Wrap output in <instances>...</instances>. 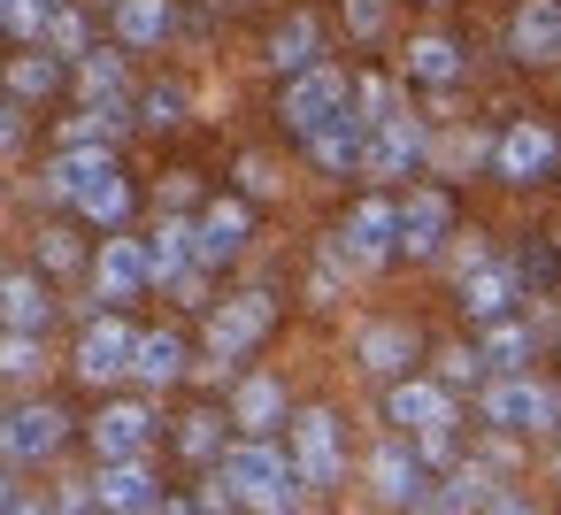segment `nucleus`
Instances as JSON below:
<instances>
[{
	"label": "nucleus",
	"mask_w": 561,
	"mask_h": 515,
	"mask_svg": "<svg viewBox=\"0 0 561 515\" xmlns=\"http://www.w3.org/2000/svg\"><path fill=\"white\" fill-rule=\"evenodd\" d=\"M47 323H55V293H47V277H39V270H9V277H0V331L39 339Z\"/></svg>",
	"instance_id": "aec40b11"
},
{
	"label": "nucleus",
	"mask_w": 561,
	"mask_h": 515,
	"mask_svg": "<svg viewBox=\"0 0 561 515\" xmlns=\"http://www.w3.org/2000/svg\"><path fill=\"white\" fill-rule=\"evenodd\" d=\"M139 293H154V254H147V239H101V254H93V300H108V308H124V300H139Z\"/></svg>",
	"instance_id": "9d476101"
},
{
	"label": "nucleus",
	"mask_w": 561,
	"mask_h": 515,
	"mask_svg": "<svg viewBox=\"0 0 561 515\" xmlns=\"http://www.w3.org/2000/svg\"><path fill=\"white\" fill-rule=\"evenodd\" d=\"M147 446H154V408L147 400H108L93 415V454L101 461H147Z\"/></svg>",
	"instance_id": "4468645a"
},
{
	"label": "nucleus",
	"mask_w": 561,
	"mask_h": 515,
	"mask_svg": "<svg viewBox=\"0 0 561 515\" xmlns=\"http://www.w3.org/2000/svg\"><path fill=\"white\" fill-rule=\"evenodd\" d=\"M270 62H277L285 78L316 70V62H323V24H316V16H285V24L270 32Z\"/></svg>",
	"instance_id": "7c9ffc66"
},
{
	"label": "nucleus",
	"mask_w": 561,
	"mask_h": 515,
	"mask_svg": "<svg viewBox=\"0 0 561 515\" xmlns=\"http://www.w3.org/2000/svg\"><path fill=\"white\" fill-rule=\"evenodd\" d=\"M239 185H247V193H270L277 178H270V162H262V154H247V162H239Z\"/></svg>",
	"instance_id": "603ef678"
},
{
	"label": "nucleus",
	"mask_w": 561,
	"mask_h": 515,
	"mask_svg": "<svg viewBox=\"0 0 561 515\" xmlns=\"http://www.w3.org/2000/svg\"><path fill=\"white\" fill-rule=\"evenodd\" d=\"M193 239H201V262L224 270V262L247 254V239H254V208H247L239 193H224V201H208V208L193 216Z\"/></svg>",
	"instance_id": "ddd939ff"
},
{
	"label": "nucleus",
	"mask_w": 561,
	"mask_h": 515,
	"mask_svg": "<svg viewBox=\"0 0 561 515\" xmlns=\"http://www.w3.org/2000/svg\"><path fill=\"white\" fill-rule=\"evenodd\" d=\"M385 423H392V438L454 431V423H461V400H454L438 377H400V385H385Z\"/></svg>",
	"instance_id": "6e6552de"
},
{
	"label": "nucleus",
	"mask_w": 561,
	"mask_h": 515,
	"mask_svg": "<svg viewBox=\"0 0 561 515\" xmlns=\"http://www.w3.org/2000/svg\"><path fill=\"white\" fill-rule=\"evenodd\" d=\"M178 454L185 461H201V469H216L231 446H224V408H201V415H185L178 423Z\"/></svg>",
	"instance_id": "72a5a7b5"
},
{
	"label": "nucleus",
	"mask_w": 561,
	"mask_h": 515,
	"mask_svg": "<svg viewBox=\"0 0 561 515\" xmlns=\"http://www.w3.org/2000/svg\"><path fill=\"white\" fill-rule=\"evenodd\" d=\"M492 515H538V507H530V500H515V492H500V500H492Z\"/></svg>",
	"instance_id": "5fc2aeb1"
},
{
	"label": "nucleus",
	"mask_w": 561,
	"mask_h": 515,
	"mask_svg": "<svg viewBox=\"0 0 561 515\" xmlns=\"http://www.w3.org/2000/svg\"><path fill=\"white\" fill-rule=\"evenodd\" d=\"M454 293H461V316H469V323H500V316L515 308V293H523V285H515V270H507V262H477V270H461V285H454Z\"/></svg>",
	"instance_id": "4be33fe9"
},
{
	"label": "nucleus",
	"mask_w": 561,
	"mask_h": 515,
	"mask_svg": "<svg viewBox=\"0 0 561 515\" xmlns=\"http://www.w3.org/2000/svg\"><path fill=\"white\" fill-rule=\"evenodd\" d=\"M62 438H70V415L55 400H24L0 415V469H39L62 454Z\"/></svg>",
	"instance_id": "423d86ee"
},
{
	"label": "nucleus",
	"mask_w": 561,
	"mask_h": 515,
	"mask_svg": "<svg viewBox=\"0 0 561 515\" xmlns=\"http://www.w3.org/2000/svg\"><path fill=\"white\" fill-rule=\"evenodd\" d=\"M93 507H101L93 484H62V492H55V515H93Z\"/></svg>",
	"instance_id": "8fccbe9b"
},
{
	"label": "nucleus",
	"mask_w": 561,
	"mask_h": 515,
	"mask_svg": "<svg viewBox=\"0 0 561 515\" xmlns=\"http://www.w3.org/2000/svg\"><path fill=\"white\" fill-rule=\"evenodd\" d=\"M93 492H101V515H154L162 507L147 461H101L93 469Z\"/></svg>",
	"instance_id": "412c9836"
},
{
	"label": "nucleus",
	"mask_w": 561,
	"mask_h": 515,
	"mask_svg": "<svg viewBox=\"0 0 561 515\" xmlns=\"http://www.w3.org/2000/svg\"><path fill=\"white\" fill-rule=\"evenodd\" d=\"M369 492H377L385 507H415V500L431 492V469L415 461V446H408V438H385V446L369 454Z\"/></svg>",
	"instance_id": "f3484780"
},
{
	"label": "nucleus",
	"mask_w": 561,
	"mask_h": 515,
	"mask_svg": "<svg viewBox=\"0 0 561 515\" xmlns=\"http://www.w3.org/2000/svg\"><path fill=\"white\" fill-rule=\"evenodd\" d=\"M139 124H154V131L185 124V85H147V101H139Z\"/></svg>",
	"instance_id": "a19ab883"
},
{
	"label": "nucleus",
	"mask_w": 561,
	"mask_h": 515,
	"mask_svg": "<svg viewBox=\"0 0 561 515\" xmlns=\"http://www.w3.org/2000/svg\"><path fill=\"white\" fill-rule=\"evenodd\" d=\"M201 515H247V500L224 484V469H208V484H201V500H193Z\"/></svg>",
	"instance_id": "de8ad7c7"
},
{
	"label": "nucleus",
	"mask_w": 561,
	"mask_h": 515,
	"mask_svg": "<svg viewBox=\"0 0 561 515\" xmlns=\"http://www.w3.org/2000/svg\"><path fill=\"white\" fill-rule=\"evenodd\" d=\"M39 362H47V346H39V339L0 331V377H39Z\"/></svg>",
	"instance_id": "ea45409f"
},
{
	"label": "nucleus",
	"mask_w": 561,
	"mask_h": 515,
	"mask_svg": "<svg viewBox=\"0 0 561 515\" xmlns=\"http://www.w3.org/2000/svg\"><path fill=\"white\" fill-rule=\"evenodd\" d=\"M415 354H423V331L400 323V316H377V323L354 331V362H362L369 377H385V385H400V377L415 369Z\"/></svg>",
	"instance_id": "f8f14e48"
},
{
	"label": "nucleus",
	"mask_w": 561,
	"mask_h": 515,
	"mask_svg": "<svg viewBox=\"0 0 561 515\" xmlns=\"http://www.w3.org/2000/svg\"><path fill=\"white\" fill-rule=\"evenodd\" d=\"M270 323H277V293H270V285L231 293V300L208 316V362H201V377H231V369L270 339Z\"/></svg>",
	"instance_id": "f03ea898"
},
{
	"label": "nucleus",
	"mask_w": 561,
	"mask_h": 515,
	"mask_svg": "<svg viewBox=\"0 0 561 515\" xmlns=\"http://www.w3.org/2000/svg\"><path fill=\"white\" fill-rule=\"evenodd\" d=\"M9 515H55V500H32V492H16V507Z\"/></svg>",
	"instance_id": "864d4df0"
},
{
	"label": "nucleus",
	"mask_w": 561,
	"mask_h": 515,
	"mask_svg": "<svg viewBox=\"0 0 561 515\" xmlns=\"http://www.w3.org/2000/svg\"><path fill=\"white\" fill-rule=\"evenodd\" d=\"M24 147V116H16V101H0V154H16Z\"/></svg>",
	"instance_id": "3c124183"
},
{
	"label": "nucleus",
	"mask_w": 561,
	"mask_h": 515,
	"mask_svg": "<svg viewBox=\"0 0 561 515\" xmlns=\"http://www.w3.org/2000/svg\"><path fill=\"white\" fill-rule=\"evenodd\" d=\"M446 239H454V201H446L438 185L408 193V201H400V254H408V262H431Z\"/></svg>",
	"instance_id": "2eb2a0df"
},
{
	"label": "nucleus",
	"mask_w": 561,
	"mask_h": 515,
	"mask_svg": "<svg viewBox=\"0 0 561 515\" xmlns=\"http://www.w3.org/2000/svg\"><path fill=\"white\" fill-rule=\"evenodd\" d=\"M0 93H9V101H55L62 93V62L47 47H32V55H16L9 70H0Z\"/></svg>",
	"instance_id": "2f4dec72"
},
{
	"label": "nucleus",
	"mask_w": 561,
	"mask_h": 515,
	"mask_svg": "<svg viewBox=\"0 0 561 515\" xmlns=\"http://www.w3.org/2000/svg\"><path fill=\"white\" fill-rule=\"evenodd\" d=\"M224 484L247 500V515H300V469H293V454L285 446H270V438H239L224 461Z\"/></svg>",
	"instance_id": "f257e3e1"
},
{
	"label": "nucleus",
	"mask_w": 561,
	"mask_h": 515,
	"mask_svg": "<svg viewBox=\"0 0 561 515\" xmlns=\"http://www.w3.org/2000/svg\"><path fill=\"white\" fill-rule=\"evenodd\" d=\"M346 116H354V124H362V131L377 139V131H385V124L400 116V101H392V78H377V70H369V78L354 85V101H346Z\"/></svg>",
	"instance_id": "f704fd0d"
},
{
	"label": "nucleus",
	"mask_w": 561,
	"mask_h": 515,
	"mask_svg": "<svg viewBox=\"0 0 561 515\" xmlns=\"http://www.w3.org/2000/svg\"><path fill=\"white\" fill-rule=\"evenodd\" d=\"M16 507V484H9V469H0V515H9Z\"/></svg>",
	"instance_id": "4d7b16f0"
},
{
	"label": "nucleus",
	"mask_w": 561,
	"mask_h": 515,
	"mask_svg": "<svg viewBox=\"0 0 561 515\" xmlns=\"http://www.w3.org/2000/svg\"><path fill=\"white\" fill-rule=\"evenodd\" d=\"M553 339H561V323H553Z\"/></svg>",
	"instance_id": "680f3d73"
},
{
	"label": "nucleus",
	"mask_w": 561,
	"mask_h": 515,
	"mask_svg": "<svg viewBox=\"0 0 561 515\" xmlns=\"http://www.w3.org/2000/svg\"><path fill=\"white\" fill-rule=\"evenodd\" d=\"M170 24H178L170 0H116V47H124V55L162 47V39H170Z\"/></svg>",
	"instance_id": "cd10ccee"
},
{
	"label": "nucleus",
	"mask_w": 561,
	"mask_h": 515,
	"mask_svg": "<svg viewBox=\"0 0 561 515\" xmlns=\"http://www.w3.org/2000/svg\"><path fill=\"white\" fill-rule=\"evenodd\" d=\"M477 415L500 431V438H546L553 423H561V392L546 385V377H484L477 385Z\"/></svg>",
	"instance_id": "7ed1b4c3"
},
{
	"label": "nucleus",
	"mask_w": 561,
	"mask_h": 515,
	"mask_svg": "<svg viewBox=\"0 0 561 515\" xmlns=\"http://www.w3.org/2000/svg\"><path fill=\"white\" fill-rule=\"evenodd\" d=\"M423 9H446V0H423Z\"/></svg>",
	"instance_id": "052dcab7"
},
{
	"label": "nucleus",
	"mask_w": 561,
	"mask_h": 515,
	"mask_svg": "<svg viewBox=\"0 0 561 515\" xmlns=\"http://www.w3.org/2000/svg\"><path fill=\"white\" fill-rule=\"evenodd\" d=\"M362 154H369V131H362L354 116H339V124H323V131L308 139V162H316L323 178H346V170H362Z\"/></svg>",
	"instance_id": "c756f323"
},
{
	"label": "nucleus",
	"mask_w": 561,
	"mask_h": 515,
	"mask_svg": "<svg viewBox=\"0 0 561 515\" xmlns=\"http://www.w3.org/2000/svg\"><path fill=\"white\" fill-rule=\"evenodd\" d=\"M131 354H139V331L108 308V316H93L85 331H78V377L85 385H116V377H131Z\"/></svg>",
	"instance_id": "9b49d317"
},
{
	"label": "nucleus",
	"mask_w": 561,
	"mask_h": 515,
	"mask_svg": "<svg viewBox=\"0 0 561 515\" xmlns=\"http://www.w3.org/2000/svg\"><path fill=\"white\" fill-rule=\"evenodd\" d=\"M530 346H538V331H530V323H515V316L484 323V339H477L484 377H523V369H530Z\"/></svg>",
	"instance_id": "bb28decb"
},
{
	"label": "nucleus",
	"mask_w": 561,
	"mask_h": 515,
	"mask_svg": "<svg viewBox=\"0 0 561 515\" xmlns=\"http://www.w3.org/2000/svg\"><path fill=\"white\" fill-rule=\"evenodd\" d=\"M116 178V147H62L55 162H47V201H85L93 185H108Z\"/></svg>",
	"instance_id": "6ab92c4d"
},
{
	"label": "nucleus",
	"mask_w": 561,
	"mask_h": 515,
	"mask_svg": "<svg viewBox=\"0 0 561 515\" xmlns=\"http://www.w3.org/2000/svg\"><path fill=\"white\" fill-rule=\"evenodd\" d=\"M492 170L507 178V185H546L553 170H561V131L553 124H507L500 131V154H492Z\"/></svg>",
	"instance_id": "1a4fd4ad"
},
{
	"label": "nucleus",
	"mask_w": 561,
	"mask_h": 515,
	"mask_svg": "<svg viewBox=\"0 0 561 515\" xmlns=\"http://www.w3.org/2000/svg\"><path fill=\"white\" fill-rule=\"evenodd\" d=\"M385 16H392L385 0H346V32L354 39H385Z\"/></svg>",
	"instance_id": "09e8293b"
},
{
	"label": "nucleus",
	"mask_w": 561,
	"mask_h": 515,
	"mask_svg": "<svg viewBox=\"0 0 561 515\" xmlns=\"http://www.w3.org/2000/svg\"><path fill=\"white\" fill-rule=\"evenodd\" d=\"M431 154H438L446 178H469V170H492L500 139H484V131H446V139H431Z\"/></svg>",
	"instance_id": "473e14b6"
},
{
	"label": "nucleus",
	"mask_w": 561,
	"mask_h": 515,
	"mask_svg": "<svg viewBox=\"0 0 561 515\" xmlns=\"http://www.w3.org/2000/svg\"><path fill=\"white\" fill-rule=\"evenodd\" d=\"M438 385L454 392V385H484V354L477 346H446L438 354Z\"/></svg>",
	"instance_id": "37998d69"
},
{
	"label": "nucleus",
	"mask_w": 561,
	"mask_h": 515,
	"mask_svg": "<svg viewBox=\"0 0 561 515\" xmlns=\"http://www.w3.org/2000/svg\"><path fill=\"white\" fill-rule=\"evenodd\" d=\"M346 277H354V270H346V254H339V247H323V254H316L308 293H316V300H339V293H346Z\"/></svg>",
	"instance_id": "49530a36"
},
{
	"label": "nucleus",
	"mask_w": 561,
	"mask_h": 515,
	"mask_svg": "<svg viewBox=\"0 0 561 515\" xmlns=\"http://www.w3.org/2000/svg\"><path fill=\"white\" fill-rule=\"evenodd\" d=\"M553 270H561V247H523V254H515V285H523V293H546Z\"/></svg>",
	"instance_id": "79ce46f5"
},
{
	"label": "nucleus",
	"mask_w": 561,
	"mask_h": 515,
	"mask_svg": "<svg viewBox=\"0 0 561 515\" xmlns=\"http://www.w3.org/2000/svg\"><path fill=\"white\" fill-rule=\"evenodd\" d=\"M147 254H154V293H170L178 277L208 270L201 262V239H193V216H162V231L147 239Z\"/></svg>",
	"instance_id": "393cba45"
},
{
	"label": "nucleus",
	"mask_w": 561,
	"mask_h": 515,
	"mask_svg": "<svg viewBox=\"0 0 561 515\" xmlns=\"http://www.w3.org/2000/svg\"><path fill=\"white\" fill-rule=\"evenodd\" d=\"M346 101H354V85H346V70H331V62H316V70H300V78H285V101H277V116H285V131H300V139H316L323 124H339V116H346Z\"/></svg>",
	"instance_id": "0eeeda50"
},
{
	"label": "nucleus",
	"mask_w": 561,
	"mask_h": 515,
	"mask_svg": "<svg viewBox=\"0 0 561 515\" xmlns=\"http://www.w3.org/2000/svg\"><path fill=\"white\" fill-rule=\"evenodd\" d=\"M78 216H85V224H108V239H116V224L131 216V185H124V170H116L108 185H93V193L78 201Z\"/></svg>",
	"instance_id": "4c0bfd02"
},
{
	"label": "nucleus",
	"mask_w": 561,
	"mask_h": 515,
	"mask_svg": "<svg viewBox=\"0 0 561 515\" xmlns=\"http://www.w3.org/2000/svg\"><path fill=\"white\" fill-rule=\"evenodd\" d=\"M285 408H293V400H285V385H277L270 369H254V377H239V385H231V408H224V415L239 423V438H270L277 423H293Z\"/></svg>",
	"instance_id": "a211bd4d"
},
{
	"label": "nucleus",
	"mask_w": 561,
	"mask_h": 515,
	"mask_svg": "<svg viewBox=\"0 0 561 515\" xmlns=\"http://www.w3.org/2000/svg\"><path fill=\"white\" fill-rule=\"evenodd\" d=\"M9 24H16V0H0V32H9Z\"/></svg>",
	"instance_id": "13d9d810"
},
{
	"label": "nucleus",
	"mask_w": 561,
	"mask_h": 515,
	"mask_svg": "<svg viewBox=\"0 0 561 515\" xmlns=\"http://www.w3.org/2000/svg\"><path fill=\"white\" fill-rule=\"evenodd\" d=\"M408 78L431 85V93H446V85L461 78V47H454V32H415V39H408Z\"/></svg>",
	"instance_id": "c85d7f7f"
},
{
	"label": "nucleus",
	"mask_w": 561,
	"mask_h": 515,
	"mask_svg": "<svg viewBox=\"0 0 561 515\" xmlns=\"http://www.w3.org/2000/svg\"><path fill=\"white\" fill-rule=\"evenodd\" d=\"M124 93H131L124 47H93V55L78 62V101H85V108H124Z\"/></svg>",
	"instance_id": "a878e982"
},
{
	"label": "nucleus",
	"mask_w": 561,
	"mask_h": 515,
	"mask_svg": "<svg viewBox=\"0 0 561 515\" xmlns=\"http://www.w3.org/2000/svg\"><path fill=\"white\" fill-rule=\"evenodd\" d=\"M515 62H561V0H523L507 24Z\"/></svg>",
	"instance_id": "b1692460"
},
{
	"label": "nucleus",
	"mask_w": 561,
	"mask_h": 515,
	"mask_svg": "<svg viewBox=\"0 0 561 515\" xmlns=\"http://www.w3.org/2000/svg\"><path fill=\"white\" fill-rule=\"evenodd\" d=\"M193 369V354H185V331L178 323H154V331H139V354H131V377L147 385V392H162V385H178Z\"/></svg>",
	"instance_id": "5701e85b"
},
{
	"label": "nucleus",
	"mask_w": 561,
	"mask_h": 515,
	"mask_svg": "<svg viewBox=\"0 0 561 515\" xmlns=\"http://www.w3.org/2000/svg\"><path fill=\"white\" fill-rule=\"evenodd\" d=\"M415 162H431V131H423V116H392L377 139H369V154H362V178H408Z\"/></svg>",
	"instance_id": "dca6fc26"
},
{
	"label": "nucleus",
	"mask_w": 561,
	"mask_h": 515,
	"mask_svg": "<svg viewBox=\"0 0 561 515\" xmlns=\"http://www.w3.org/2000/svg\"><path fill=\"white\" fill-rule=\"evenodd\" d=\"M331 247L346 254L354 277H377V270L400 254V201H385V193L354 201V208L339 216V239H331Z\"/></svg>",
	"instance_id": "20e7f679"
},
{
	"label": "nucleus",
	"mask_w": 561,
	"mask_h": 515,
	"mask_svg": "<svg viewBox=\"0 0 561 515\" xmlns=\"http://www.w3.org/2000/svg\"><path fill=\"white\" fill-rule=\"evenodd\" d=\"M408 446H415V461H423L431 477L461 469V431H423V438H408Z\"/></svg>",
	"instance_id": "58836bf2"
},
{
	"label": "nucleus",
	"mask_w": 561,
	"mask_h": 515,
	"mask_svg": "<svg viewBox=\"0 0 561 515\" xmlns=\"http://www.w3.org/2000/svg\"><path fill=\"white\" fill-rule=\"evenodd\" d=\"M124 124H131L124 108H78V116L62 124V147H116Z\"/></svg>",
	"instance_id": "e433bc0d"
},
{
	"label": "nucleus",
	"mask_w": 561,
	"mask_h": 515,
	"mask_svg": "<svg viewBox=\"0 0 561 515\" xmlns=\"http://www.w3.org/2000/svg\"><path fill=\"white\" fill-rule=\"evenodd\" d=\"M154 515H201V507H193V500H162Z\"/></svg>",
	"instance_id": "6e6d98bb"
},
{
	"label": "nucleus",
	"mask_w": 561,
	"mask_h": 515,
	"mask_svg": "<svg viewBox=\"0 0 561 515\" xmlns=\"http://www.w3.org/2000/svg\"><path fill=\"white\" fill-rule=\"evenodd\" d=\"M78 262H85V247H78L70 231H47V239H39V270H47V277H70Z\"/></svg>",
	"instance_id": "a18cd8bd"
},
{
	"label": "nucleus",
	"mask_w": 561,
	"mask_h": 515,
	"mask_svg": "<svg viewBox=\"0 0 561 515\" xmlns=\"http://www.w3.org/2000/svg\"><path fill=\"white\" fill-rule=\"evenodd\" d=\"M285 438H293L285 454H293V469H300L308 492H331V484L346 477V438H339V415H331V408H293Z\"/></svg>",
	"instance_id": "39448f33"
},
{
	"label": "nucleus",
	"mask_w": 561,
	"mask_h": 515,
	"mask_svg": "<svg viewBox=\"0 0 561 515\" xmlns=\"http://www.w3.org/2000/svg\"><path fill=\"white\" fill-rule=\"evenodd\" d=\"M70 9V0H16V24H9V39H47V24Z\"/></svg>",
	"instance_id": "c03bdc74"
},
{
	"label": "nucleus",
	"mask_w": 561,
	"mask_h": 515,
	"mask_svg": "<svg viewBox=\"0 0 561 515\" xmlns=\"http://www.w3.org/2000/svg\"><path fill=\"white\" fill-rule=\"evenodd\" d=\"M0 415H9V408H0Z\"/></svg>",
	"instance_id": "e2e57ef3"
},
{
	"label": "nucleus",
	"mask_w": 561,
	"mask_h": 515,
	"mask_svg": "<svg viewBox=\"0 0 561 515\" xmlns=\"http://www.w3.org/2000/svg\"><path fill=\"white\" fill-rule=\"evenodd\" d=\"M553 477H561V438H553Z\"/></svg>",
	"instance_id": "bf43d9fd"
},
{
	"label": "nucleus",
	"mask_w": 561,
	"mask_h": 515,
	"mask_svg": "<svg viewBox=\"0 0 561 515\" xmlns=\"http://www.w3.org/2000/svg\"><path fill=\"white\" fill-rule=\"evenodd\" d=\"M39 47H47L55 62H70V70H78V62L93 55V24H85V9H62V16L47 24V39H39Z\"/></svg>",
	"instance_id": "c9c22d12"
}]
</instances>
